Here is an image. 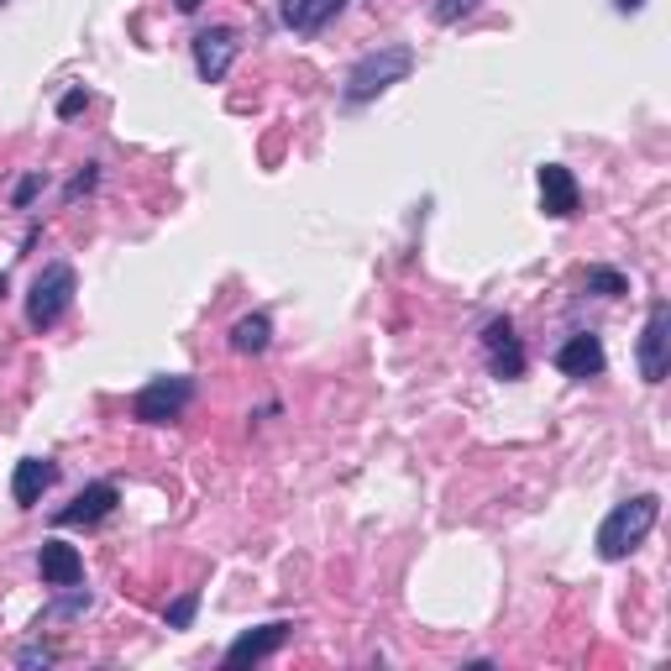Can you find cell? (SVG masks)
I'll list each match as a JSON object with an SVG mask.
<instances>
[{"instance_id": "1", "label": "cell", "mask_w": 671, "mask_h": 671, "mask_svg": "<svg viewBox=\"0 0 671 671\" xmlns=\"http://www.w3.org/2000/svg\"><path fill=\"white\" fill-rule=\"evenodd\" d=\"M655 519H661V498L655 494H634L624 504H613L609 519L598 525V556L603 561H624V556L655 530Z\"/></svg>"}, {"instance_id": "2", "label": "cell", "mask_w": 671, "mask_h": 671, "mask_svg": "<svg viewBox=\"0 0 671 671\" xmlns=\"http://www.w3.org/2000/svg\"><path fill=\"white\" fill-rule=\"evenodd\" d=\"M415 69V48H404V42H389V48H373V53H362L352 63V74H347V105H362V100H378L383 90H394L404 74Z\"/></svg>"}, {"instance_id": "3", "label": "cell", "mask_w": 671, "mask_h": 671, "mask_svg": "<svg viewBox=\"0 0 671 671\" xmlns=\"http://www.w3.org/2000/svg\"><path fill=\"white\" fill-rule=\"evenodd\" d=\"M74 268L69 262H48L38 278H32V295H27V326L32 331H53L63 316H69V304H74Z\"/></svg>"}, {"instance_id": "4", "label": "cell", "mask_w": 671, "mask_h": 671, "mask_svg": "<svg viewBox=\"0 0 671 671\" xmlns=\"http://www.w3.org/2000/svg\"><path fill=\"white\" fill-rule=\"evenodd\" d=\"M189 399H195V378H178V373L153 378V383L132 399V415H137L142 425H168V420H178L189 410Z\"/></svg>"}, {"instance_id": "5", "label": "cell", "mask_w": 671, "mask_h": 671, "mask_svg": "<svg viewBox=\"0 0 671 671\" xmlns=\"http://www.w3.org/2000/svg\"><path fill=\"white\" fill-rule=\"evenodd\" d=\"M671 368V304L655 299L651 316H646V331H640V378L646 383H667Z\"/></svg>"}, {"instance_id": "6", "label": "cell", "mask_w": 671, "mask_h": 671, "mask_svg": "<svg viewBox=\"0 0 671 671\" xmlns=\"http://www.w3.org/2000/svg\"><path fill=\"white\" fill-rule=\"evenodd\" d=\"M237 53H241L237 32H231V27H210V32H199L195 38V74L205 84H220L226 74H231Z\"/></svg>"}, {"instance_id": "7", "label": "cell", "mask_w": 671, "mask_h": 671, "mask_svg": "<svg viewBox=\"0 0 671 671\" xmlns=\"http://www.w3.org/2000/svg\"><path fill=\"white\" fill-rule=\"evenodd\" d=\"M289 634H295V624L289 619H273V624H257V630L237 634L231 646H226V667H257V661H268L273 651H283L289 646Z\"/></svg>"}, {"instance_id": "8", "label": "cell", "mask_w": 671, "mask_h": 671, "mask_svg": "<svg viewBox=\"0 0 671 671\" xmlns=\"http://www.w3.org/2000/svg\"><path fill=\"white\" fill-rule=\"evenodd\" d=\"M483 352H488V368L494 378H525V347H519V336H514L509 316H498L483 326Z\"/></svg>"}, {"instance_id": "9", "label": "cell", "mask_w": 671, "mask_h": 671, "mask_svg": "<svg viewBox=\"0 0 671 671\" xmlns=\"http://www.w3.org/2000/svg\"><path fill=\"white\" fill-rule=\"evenodd\" d=\"M116 483H90V488H80L74 494V504H63V509H53V525L59 530H69V525H100L105 514L116 509Z\"/></svg>"}, {"instance_id": "10", "label": "cell", "mask_w": 671, "mask_h": 671, "mask_svg": "<svg viewBox=\"0 0 671 671\" xmlns=\"http://www.w3.org/2000/svg\"><path fill=\"white\" fill-rule=\"evenodd\" d=\"M577 178H572V168L567 163H546L540 168V210L551 220H567V216H577Z\"/></svg>"}, {"instance_id": "11", "label": "cell", "mask_w": 671, "mask_h": 671, "mask_svg": "<svg viewBox=\"0 0 671 671\" xmlns=\"http://www.w3.org/2000/svg\"><path fill=\"white\" fill-rule=\"evenodd\" d=\"M38 572L48 588H74V582H84V556L69 540H42Z\"/></svg>"}, {"instance_id": "12", "label": "cell", "mask_w": 671, "mask_h": 671, "mask_svg": "<svg viewBox=\"0 0 671 671\" xmlns=\"http://www.w3.org/2000/svg\"><path fill=\"white\" fill-rule=\"evenodd\" d=\"M603 362H609V357H603V341L592 331H577L572 341H561V352H556V368L567 378H582V383L603 373Z\"/></svg>"}, {"instance_id": "13", "label": "cell", "mask_w": 671, "mask_h": 671, "mask_svg": "<svg viewBox=\"0 0 671 671\" xmlns=\"http://www.w3.org/2000/svg\"><path fill=\"white\" fill-rule=\"evenodd\" d=\"M341 6H347V0H283V11H278V17H283L289 32L316 38L320 27H331V21L341 17Z\"/></svg>"}, {"instance_id": "14", "label": "cell", "mask_w": 671, "mask_h": 671, "mask_svg": "<svg viewBox=\"0 0 671 671\" xmlns=\"http://www.w3.org/2000/svg\"><path fill=\"white\" fill-rule=\"evenodd\" d=\"M53 477H59V467H53V462H42V456H27V462H17V477H11V498H17L21 509H32V504H42V494L53 488Z\"/></svg>"}, {"instance_id": "15", "label": "cell", "mask_w": 671, "mask_h": 671, "mask_svg": "<svg viewBox=\"0 0 671 671\" xmlns=\"http://www.w3.org/2000/svg\"><path fill=\"white\" fill-rule=\"evenodd\" d=\"M268 341H273V320L268 316H241L231 326V352H241V357L268 352Z\"/></svg>"}, {"instance_id": "16", "label": "cell", "mask_w": 671, "mask_h": 671, "mask_svg": "<svg viewBox=\"0 0 671 671\" xmlns=\"http://www.w3.org/2000/svg\"><path fill=\"white\" fill-rule=\"evenodd\" d=\"M588 289L603 299H619V295H630V278L613 273V268H588Z\"/></svg>"}, {"instance_id": "17", "label": "cell", "mask_w": 671, "mask_h": 671, "mask_svg": "<svg viewBox=\"0 0 671 671\" xmlns=\"http://www.w3.org/2000/svg\"><path fill=\"white\" fill-rule=\"evenodd\" d=\"M84 609H90V592L74 582V588L63 592L59 603H48V609H42V619H74V613H84Z\"/></svg>"}, {"instance_id": "18", "label": "cell", "mask_w": 671, "mask_h": 671, "mask_svg": "<svg viewBox=\"0 0 671 671\" xmlns=\"http://www.w3.org/2000/svg\"><path fill=\"white\" fill-rule=\"evenodd\" d=\"M195 609H199V592L195 588L178 592L174 603H168V613H163V619H168V630H189V624H195Z\"/></svg>"}, {"instance_id": "19", "label": "cell", "mask_w": 671, "mask_h": 671, "mask_svg": "<svg viewBox=\"0 0 671 671\" xmlns=\"http://www.w3.org/2000/svg\"><path fill=\"white\" fill-rule=\"evenodd\" d=\"M467 11H477V0H431V21H441V27L462 21Z\"/></svg>"}, {"instance_id": "20", "label": "cell", "mask_w": 671, "mask_h": 671, "mask_svg": "<svg viewBox=\"0 0 671 671\" xmlns=\"http://www.w3.org/2000/svg\"><path fill=\"white\" fill-rule=\"evenodd\" d=\"M42 184H48V178H42V174H27V178H21V184H17V189H11V199H17V205H32V199L42 195Z\"/></svg>"}, {"instance_id": "21", "label": "cell", "mask_w": 671, "mask_h": 671, "mask_svg": "<svg viewBox=\"0 0 671 671\" xmlns=\"http://www.w3.org/2000/svg\"><path fill=\"white\" fill-rule=\"evenodd\" d=\"M95 163H90V168H84V174H74L69 178V189H63V199H80V195H90V189H95Z\"/></svg>"}, {"instance_id": "22", "label": "cell", "mask_w": 671, "mask_h": 671, "mask_svg": "<svg viewBox=\"0 0 671 671\" xmlns=\"http://www.w3.org/2000/svg\"><path fill=\"white\" fill-rule=\"evenodd\" d=\"M84 105H90V95H84V90H69V95L59 100V116H63V121H74V116L84 111Z\"/></svg>"}, {"instance_id": "23", "label": "cell", "mask_w": 671, "mask_h": 671, "mask_svg": "<svg viewBox=\"0 0 671 671\" xmlns=\"http://www.w3.org/2000/svg\"><path fill=\"white\" fill-rule=\"evenodd\" d=\"M48 661H53V651H48V646H27V651H21V667H48Z\"/></svg>"}, {"instance_id": "24", "label": "cell", "mask_w": 671, "mask_h": 671, "mask_svg": "<svg viewBox=\"0 0 671 671\" xmlns=\"http://www.w3.org/2000/svg\"><path fill=\"white\" fill-rule=\"evenodd\" d=\"M640 6H646V0H613V11H619V17H634Z\"/></svg>"}, {"instance_id": "25", "label": "cell", "mask_w": 671, "mask_h": 671, "mask_svg": "<svg viewBox=\"0 0 671 671\" xmlns=\"http://www.w3.org/2000/svg\"><path fill=\"white\" fill-rule=\"evenodd\" d=\"M178 11H184V17H189V11H199V6H205V0H174Z\"/></svg>"}, {"instance_id": "26", "label": "cell", "mask_w": 671, "mask_h": 671, "mask_svg": "<svg viewBox=\"0 0 671 671\" xmlns=\"http://www.w3.org/2000/svg\"><path fill=\"white\" fill-rule=\"evenodd\" d=\"M0 299H6V273H0Z\"/></svg>"}]
</instances>
